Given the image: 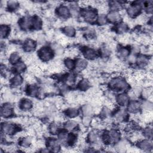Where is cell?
Here are the masks:
<instances>
[{
	"mask_svg": "<svg viewBox=\"0 0 153 153\" xmlns=\"http://www.w3.org/2000/svg\"><path fill=\"white\" fill-rule=\"evenodd\" d=\"M127 112L133 114H136L138 113L141 109V103L135 99H132L129 101L127 105Z\"/></svg>",
	"mask_w": 153,
	"mask_h": 153,
	"instance_id": "13",
	"label": "cell"
},
{
	"mask_svg": "<svg viewBox=\"0 0 153 153\" xmlns=\"http://www.w3.org/2000/svg\"><path fill=\"white\" fill-rule=\"evenodd\" d=\"M21 57H22L19 53H18L17 51H14L10 54L8 59V61L10 64L14 65L16 63L20 62Z\"/></svg>",
	"mask_w": 153,
	"mask_h": 153,
	"instance_id": "32",
	"label": "cell"
},
{
	"mask_svg": "<svg viewBox=\"0 0 153 153\" xmlns=\"http://www.w3.org/2000/svg\"><path fill=\"white\" fill-rule=\"evenodd\" d=\"M111 110L112 109L109 108L108 107H106L105 106H103L100 109V111H99L100 117L103 119L108 118L109 117H110L111 115V113H112Z\"/></svg>",
	"mask_w": 153,
	"mask_h": 153,
	"instance_id": "39",
	"label": "cell"
},
{
	"mask_svg": "<svg viewBox=\"0 0 153 153\" xmlns=\"http://www.w3.org/2000/svg\"><path fill=\"white\" fill-rule=\"evenodd\" d=\"M56 13L62 19H67L71 16L69 8L65 5H59L56 8Z\"/></svg>",
	"mask_w": 153,
	"mask_h": 153,
	"instance_id": "15",
	"label": "cell"
},
{
	"mask_svg": "<svg viewBox=\"0 0 153 153\" xmlns=\"http://www.w3.org/2000/svg\"><path fill=\"white\" fill-rule=\"evenodd\" d=\"M129 101V96L125 92H121L115 97V102L117 104L122 108L127 106Z\"/></svg>",
	"mask_w": 153,
	"mask_h": 153,
	"instance_id": "12",
	"label": "cell"
},
{
	"mask_svg": "<svg viewBox=\"0 0 153 153\" xmlns=\"http://www.w3.org/2000/svg\"><path fill=\"white\" fill-rule=\"evenodd\" d=\"M142 9V5L139 2H135L128 5L126 12L128 17L131 18L137 17L140 14Z\"/></svg>",
	"mask_w": 153,
	"mask_h": 153,
	"instance_id": "5",
	"label": "cell"
},
{
	"mask_svg": "<svg viewBox=\"0 0 153 153\" xmlns=\"http://www.w3.org/2000/svg\"><path fill=\"white\" fill-rule=\"evenodd\" d=\"M136 146L139 149L144 152H150L152 149L151 140L142 139L136 142Z\"/></svg>",
	"mask_w": 153,
	"mask_h": 153,
	"instance_id": "7",
	"label": "cell"
},
{
	"mask_svg": "<svg viewBox=\"0 0 153 153\" xmlns=\"http://www.w3.org/2000/svg\"><path fill=\"white\" fill-rule=\"evenodd\" d=\"M54 55V51L50 47L43 46L38 51V57L42 62L50 61L53 58Z\"/></svg>",
	"mask_w": 153,
	"mask_h": 153,
	"instance_id": "3",
	"label": "cell"
},
{
	"mask_svg": "<svg viewBox=\"0 0 153 153\" xmlns=\"http://www.w3.org/2000/svg\"><path fill=\"white\" fill-rule=\"evenodd\" d=\"M68 131H67L66 130L63 129V130H61L58 131V133H57V139L59 140V141L60 142L61 144H64L65 143L68 136Z\"/></svg>",
	"mask_w": 153,
	"mask_h": 153,
	"instance_id": "35",
	"label": "cell"
},
{
	"mask_svg": "<svg viewBox=\"0 0 153 153\" xmlns=\"http://www.w3.org/2000/svg\"><path fill=\"white\" fill-rule=\"evenodd\" d=\"M23 82V78L20 74H16L10 79V85L13 88H18Z\"/></svg>",
	"mask_w": 153,
	"mask_h": 153,
	"instance_id": "21",
	"label": "cell"
},
{
	"mask_svg": "<svg viewBox=\"0 0 153 153\" xmlns=\"http://www.w3.org/2000/svg\"><path fill=\"white\" fill-rule=\"evenodd\" d=\"M142 137L145 139L152 140V129L151 127H146L143 129L141 131Z\"/></svg>",
	"mask_w": 153,
	"mask_h": 153,
	"instance_id": "41",
	"label": "cell"
},
{
	"mask_svg": "<svg viewBox=\"0 0 153 153\" xmlns=\"http://www.w3.org/2000/svg\"><path fill=\"white\" fill-rule=\"evenodd\" d=\"M79 110L75 107H69L65 109L64 114L65 116L69 118H76L79 115Z\"/></svg>",
	"mask_w": 153,
	"mask_h": 153,
	"instance_id": "28",
	"label": "cell"
},
{
	"mask_svg": "<svg viewBox=\"0 0 153 153\" xmlns=\"http://www.w3.org/2000/svg\"><path fill=\"white\" fill-rule=\"evenodd\" d=\"M48 130L49 133L51 134H57V133L59 131L58 123L56 121H53L50 123L48 127Z\"/></svg>",
	"mask_w": 153,
	"mask_h": 153,
	"instance_id": "42",
	"label": "cell"
},
{
	"mask_svg": "<svg viewBox=\"0 0 153 153\" xmlns=\"http://www.w3.org/2000/svg\"><path fill=\"white\" fill-rule=\"evenodd\" d=\"M127 111L121 107V108H119L115 111L114 118L116 121L118 123H122L125 120H126L127 118Z\"/></svg>",
	"mask_w": 153,
	"mask_h": 153,
	"instance_id": "16",
	"label": "cell"
},
{
	"mask_svg": "<svg viewBox=\"0 0 153 153\" xmlns=\"http://www.w3.org/2000/svg\"><path fill=\"white\" fill-rule=\"evenodd\" d=\"M81 111L83 116L91 117L95 112L94 108L91 104L85 103L82 105L81 108Z\"/></svg>",
	"mask_w": 153,
	"mask_h": 153,
	"instance_id": "22",
	"label": "cell"
},
{
	"mask_svg": "<svg viewBox=\"0 0 153 153\" xmlns=\"http://www.w3.org/2000/svg\"><path fill=\"white\" fill-rule=\"evenodd\" d=\"M90 82L85 78L81 79L78 83V88L81 91H88L90 88Z\"/></svg>",
	"mask_w": 153,
	"mask_h": 153,
	"instance_id": "33",
	"label": "cell"
},
{
	"mask_svg": "<svg viewBox=\"0 0 153 153\" xmlns=\"http://www.w3.org/2000/svg\"><path fill=\"white\" fill-rule=\"evenodd\" d=\"M33 138L31 135H26L20 137L19 144V145L23 148H29L33 143Z\"/></svg>",
	"mask_w": 153,
	"mask_h": 153,
	"instance_id": "19",
	"label": "cell"
},
{
	"mask_svg": "<svg viewBox=\"0 0 153 153\" xmlns=\"http://www.w3.org/2000/svg\"><path fill=\"white\" fill-rule=\"evenodd\" d=\"M43 26L41 19L38 16L32 17V29L35 30H39Z\"/></svg>",
	"mask_w": 153,
	"mask_h": 153,
	"instance_id": "37",
	"label": "cell"
},
{
	"mask_svg": "<svg viewBox=\"0 0 153 153\" xmlns=\"http://www.w3.org/2000/svg\"><path fill=\"white\" fill-rule=\"evenodd\" d=\"M26 69V65L23 62H19L14 65V71L16 74H21L23 73Z\"/></svg>",
	"mask_w": 153,
	"mask_h": 153,
	"instance_id": "36",
	"label": "cell"
},
{
	"mask_svg": "<svg viewBox=\"0 0 153 153\" xmlns=\"http://www.w3.org/2000/svg\"><path fill=\"white\" fill-rule=\"evenodd\" d=\"M109 87L112 91L124 92L128 88V84L126 79L121 76H115L112 78L108 83Z\"/></svg>",
	"mask_w": 153,
	"mask_h": 153,
	"instance_id": "1",
	"label": "cell"
},
{
	"mask_svg": "<svg viewBox=\"0 0 153 153\" xmlns=\"http://www.w3.org/2000/svg\"><path fill=\"white\" fill-rule=\"evenodd\" d=\"M87 140L90 144L93 145H98L99 140H100V134L97 130H91L87 133Z\"/></svg>",
	"mask_w": 153,
	"mask_h": 153,
	"instance_id": "8",
	"label": "cell"
},
{
	"mask_svg": "<svg viewBox=\"0 0 153 153\" xmlns=\"http://www.w3.org/2000/svg\"><path fill=\"white\" fill-rule=\"evenodd\" d=\"M51 48L53 49L54 54L57 56H61L64 53V49L60 44H54L51 47Z\"/></svg>",
	"mask_w": 153,
	"mask_h": 153,
	"instance_id": "47",
	"label": "cell"
},
{
	"mask_svg": "<svg viewBox=\"0 0 153 153\" xmlns=\"http://www.w3.org/2000/svg\"><path fill=\"white\" fill-rule=\"evenodd\" d=\"M75 62L71 57H66L63 62V66L68 70H72L75 68Z\"/></svg>",
	"mask_w": 153,
	"mask_h": 153,
	"instance_id": "43",
	"label": "cell"
},
{
	"mask_svg": "<svg viewBox=\"0 0 153 153\" xmlns=\"http://www.w3.org/2000/svg\"><path fill=\"white\" fill-rule=\"evenodd\" d=\"M19 26L20 28L27 31L32 28V17L30 16H25L19 20Z\"/></svg>",
	"mask_w": 153,
	"mask_h": 153,
	"instance_id": "9",
	"label": "cell"
},
{
	"mask_svg": "<svg viewBox=\"0 0 153 153\" xmlns=\"http://www.w3.org/2000/svg\"><path fill=\"white\" fill-rule=\"evenodd\" d=\"M36 47V42L32 38H27L23 42V49L25 52L31 53L33 51Z\"/></svg>",
	"mask_w": 153,
	"mask_h": 153,
	"instance_id": "17",
	"label": "cell"
},
{
	"mask_svg": "<svg viewBox=\"0 0 153 153\" xmlns=\"http://www.w3.org/2000/svg\"><path fill=\"white\" fill-rule=\"evenodd\" d=\"M136 63L139 68L148 67L150 65H151V62L149 61V58L143 54L139 55L136 57Z\"/></svg>",
	"mask_w": 153,
	"mask_h": 153,
	"instance_id": "18",
	"label": "cell"
},
{
	"mask_svg": "<svg viewBox=\"0 0 153 153\" xmlns=\"http://www.w3.org/2000/svg\"><path fill=\"white\" fill-rule=\"evenodd\" d=\"M99 52H100V56L103 59H108L111 56V48L107 46H104L101 47Z\"/></svg>",
	"mask_w": 153,
	"mask_h": 153,
	"instance_id": "40",
	"label": "cell"
},
{
	"mask_svg": "<svg viewBox=\"0 0 153 153\" xmlns=\"http://www.w3.org/2000/svg\"><path fill=\"white\" fill-rule=\"evenodd\" d=\"M108 5L109 11H120L123 7L122 4L119 1H110Z\"/></svg>",
	"mask_w": 153,
	"mask_h": 153,
	"instance_id": "34",
	"label": "cell"
},
{
	"mask_svg": "<svg viewBox=\"0 0 153 153\" xmlns=\"http://www.w3.org/2000/svg\"><path fill=\"white\" fill-rule=\"evenodd\" d=\"M7 8L10 11H14L19 7V3L16 1H9L7 2Z\"/></svg>",
	"mask_w": 153,
	"mask_h": 153,
	"instance_id": "45",
	"label": "cell"
},
{
	"mask_svg": "<svg viewBox=\"0 0 153 153\" xmlns=\"http://www.w3.org/2000/svg\"><path fill=\"white\" fill-rule=\"evenodd\" d=\"M91 117H88V116H83V118L82 119V125L85 127H88L90 124H91Z\"/></svg>",
	"mask_w": 153,
	"mask_h": 153,
	"instance_id": "49",
	"label": "cell"
},
{
	"mask_svg": "<svg viewBox=\"0 0 153 153\" xmlns=\"http://www.w3.org/2000/svg\"><path fill=\"white\" fill-rule=\"evenodd\" d=\"M80 14L86 22L90 23L96 22L98 16L97 11L93 8H84L81 10Z\"/></svg>",
	"mask_w": 153,
	"mask_h": 153,
	"instance_id": "4",
	"label": "cell"
},
{
	"mask_svg": "<svg viewBox=\"0 0 153 153\" xmlns=\"http://www.w3.org/2000/svg\"><path fill=\"white\" fill-rule=\"evenodd\" d=\"M76 75L74 73L70 72L65 75L64 81H65L66 84H67L68 85H69L74 84L76 81Z\"/></svg>",
	"mask_w": 153,
	"mask_h": 153,
	"instance_id": "38",
	"label": "cell"
},
{
	"mask_svg": "<svg viewBox=\"0 0 153 153\" xmlns=\"http://www.w3.org/2000/svg\"><path fill=\"white\" fill-rule=\"evenodd\" d=\"M33 107V102L28 98L21 99L19 102V109L21 111L27 112Z\"/></svg>",
	"mask_w": 153,
	"mask_h": 153,
	"instance_id": "11",
	"label": "cell"
},
{
	"mask_svg": "<svg viewBox=\"0 0 153 153\" xmlns=\"http://www.w3.org/2000/svg\"><path fill=\"white\" fill-rule=\"evenodd\" d=\"M62 32L66 36L72 38L76 35V29L73 26L68 25L63 27Z\"/></svg>",
	"mask_w": 153,
	"mask_h": 153,
	"instance_id": "30",
	"label": "cell"
},
{
	"mask_svg": "<svg viewBox=\"0 0 153 153\" xmlns=\"http://www.w3.org/2000/svg\"><path fill=\"white\" fill-rule=\"evenodd\" d=\"M141 109L144 111V112L152 111V103L151 100H145L142 103H141Z\"/></svg>",
	"mask_w": 153,
	"mask_h": 153,
	"instance_id": "46",
	"label": "cell"
},
{
	"mask_svg": "<svg viewBox=\"0 0 153 153\" xmlns=\"http://www.w3.org/2000/svg\"><path fill=\"white\" fill-rule=\"evenodd\" d=\"M71 16L73 17H77L79 14L81 10H79V5L76 2H72L69 7Z\"/></svg>",
	"mask_w": 153,
	"mask_h": 153,
	"instance_id": "31",
	"label": "cell"
},
{
	"mask_svg": "<svg viewBox=\"0 0 153 153\" xmlns=\"http://www.w3.org/2000/svg\"><path fill=\"white\" fill-rule=\"evenodd\" d=\"M11 33V27L8 25L1 24L0 27V35L1 39L7 38Z\"/></svg>",
	"mask_w": 153,
	"mask_h": 153,
	"instance_id": "26",
	"label": "cell"
},
{
	"mask_svg": "<svg viewBox=\"0 0 153 153\" xmlns=\"http://www.w3.org/2000/svg\"><path fill=\"white\" fill-rule=\"evenodd\" d=\"M96 22L100 25V26H104L106 25V23L108 22L106 17V15L105 14H100L98 15L96 20Z\"/></svg>",
	"mask_w": 153,
	"mask_h": 153,
	"instance_id": "48",
	"label": "cell"
},
{
	"mask_svg": "<svg viewBox=\"0 0 153 153\" xmlns=\"http://www.w3.org/2000/svg\"><path fill=\"white\" fill-rule=\"evenodd\" d=\"M130 54V49L127 47L120 46L117 48L118 56L121 59H127Z\"/></svg>",
	"mask_w": 153,
	"mask_h": 153,
	"instance_id": "27",
	"label": "cell"
},
{
	"mask_svg": "<svg viewBox=\"0 0 153 153\" xmlns=\"http://www.w3.org/2000/svg\"><path fill=\"white\" fill-rule=\"evenodd\" d=\"M14 108L10 102H5L1 107V115L3 118H9L13 115Z\"/></svg>",
	"mask_w": 153,
	"mask_h": 153,
	"instance_id": "6",
	"label": "cell"
},
{
	"mask_svg": "<svg viewBox=\"0 0 153 153\" xmlns=\"http://www.w3.org/2000/svg\"><path fill=\"white\" fill-rule=\"evenodd\" d=\"M78 122L74 120H70L66 121L63 124L64 129L68 132L73 131L75 130H76V128L78 127Z\"/></svg>",
	"mask_w": 153,
	"mask_h": 153,
	"instance_id": "25",
	"label": "cell"
},
{
	"mask_svg": "<svg viewBox=\"0 0 153 153\" xmlns=\"http://www.w3.org/2000/svg\"><path fill=\"white\" fill-rule=\"evenodd\" d=\"M39 91V88L37 87L36 85L33 84H30L26 88V93L30 97H36L38 96V93Z\"/></svg>",
	"mask_w": 153,
	"mask_h": 153,
	"instance_id": "29",
	"label": "cell"
},
{
	"mask_svg": "<svg viewBox=\"0 0 153 153\" xmlns=\"http://www.w3.org/2000/svg\"><path fill=\"white\" fill-rule=\"evenodd\" d=\"M114 28L116 33L122 35L127 32L128 29V26L126 22H120L115 25Z\"/></svg>",
	"mask_w": 153,
	"mask_h": 153,
	"instance_id": "24",
	"label": "cell"
},
{
	"mask_svg": "<svg viewBox=\"0 0 153 153\" xmlns=\"http://www.w3.org/2000/svg\"><path fill=\"white\" fill-rule=\"evenodd\" d=\"M108 22L112 24H117L121 22V14L118 11H109L106 15Z\"/></svg>",
	"mask_w": 153,
	"mask_h": 153,
	"instance_id": "20",
	"label": "cell"
},
{
	"mask_svg": "<svg viewBox=\"0 0 153 153\" xmlns=\"http://www.w3.org/2000/svg\"><path fill=\"white\" fill-rule=\"evenodd\" d=\"M82 54L84 57L85 59L93 60L96 59L98 57V53L96 51V50L91 47H85L82 49Z\"/></svg>",
	"mask_w": 153,
	"mask_h": 153,
	"instance_id": "14",
	"label": "cell"
},
{
	"mask_svg": "<svg viewBox=\"0 0 153 153\" xmlns=\"http://www.w3.org/2000/svg\"><path fill=\"white\" fill-rule=\"evenodd\" d=\"M45 145L50 151L53 152H58L61 148L60 142L56 138H48L45 142Z\"/></svg>",
	"mask_w": 153,
	"mask_h": 153,
	"instance_id": "10",
	"label": "cell"
},
{
	"mask_svg": "<svg viewBox=\"0 0 153 153\" xmlns=\"http://www.w3.org/2000/svg\"><path fill=\"white\" fill-rule=\"evenodd\" d=\"M145 7H146V12L148 14H151L152 12V1L146 2Z\"/></svg>",
	"mask_w": 153,
	"mask_h": 153,
	"instance_id": "50",
	"label": "cell"
},
{
	"mask_svg": "<svg viewBox=\"0 0 153 153\" xmlns=\"http://www.w3.org/2000/svg\"><path fill=\"white\" fill-rule=\"evenodd\" d=\"M140 95L146 100H149L152 97V88L151 87H145L140 91Z\"/></svg>",
	"mask_w": 153,
	"mask_h": 153,
	"instance_id": "44",
	"label": "cell"
},
{
	"mask_svg": "<svg viewBox=\"0 0 153 153\" xmlns=\"http://www.w3.org/2000/svg\"><path fill=\"white\" fill-rule=\"evenodd\" d=\"M75 69L78 72H82L84 71L88 66V62L86 59L78 58L75 61Z\"/></svg>",
	"mask_w": 153,
	"mask_h": 153,
	"instance_id": "23",
	"label": "cell"
},
{
	"mask_svg": "<svg viewBox=\"0 0 153 153\" xmlns=\"http://www.w3.org/2000/svg\"><path fill=\"white\" fill-rule=\"evenodd\" d=\"M20 126L18 123L11 121H4L1 123V133L7 136H11L20 132Z\"/></svg>",
	"mask_w": 153,
	"mask_h": 153,
	"instance_id": "2",
	"label": "cell"
}]
</instances>
